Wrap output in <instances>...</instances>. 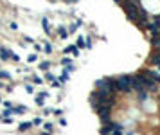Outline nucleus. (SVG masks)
<instances>
[{
    "label": "nucleus",
    "mask_w": 160,
    "mask_h": 135,
    "mask_svg": "<svg viewBox=\"0 0 160 135\" xmlns=\"http://www.w3.org/2000/svg\"><path fill=\"white\" fill-rule=\"evenodd\" d=\"M52 114L56 115V117H61V115H63V108H54Z\"/></svg>",
    "instance_id": "27"
},
{
    "label": "nucleus",
    "mask_w": 160,
    "mask_h": 135,
    "mask_svg": "<svg viewBox=\"0 0 160 135\" xmlns=\"http://www.w3.org/2000/svg\"><path fill=\"white\" fill-rule=\"evenodd\" d=\"M47 97H49V92H47V90H42V92L36 94V97H34V103L38 104V106H43Z\"/></svg>",
    "instance_id": "3"
},
{
    "label": "nucleus",
    "mask_w": 160,
    "mask_h": 135,
    "mask_svg": "<svg viewBox=\"0 0 160 135\" xmlns=\"http://www.w3.org/2000/svg\"><path fill=\"white\" fill-rule=\"evenodd\" d=\"M2 104H4V108H6V110H7V108H13V106H14V104L11 103V101H4Z\"/></svg>",
    "instance_id": "29"
},
{
    "label": "nucleus",
    "mask_w": 160,
    "mask_h": 135,
    "mask_svg": "<svg viewBox=\"0 0 160 135\" xmlns=\"http://www.w3.org/2000/svg\"><path fill=\"white\" fill-rule=\"evenodd\" d=\"M42 25H43L45 34H51V23H49V20H47V16H43L42 18Z\"/></svg>",
    "instance_id": "12"
},
{
    "label": "nucleus",
    "mask_w": 160,
    "mask_h": 135,
    "mask_svg": "<svg viewBox=\"0 0 160 135\" xmlns=\"http://www.w3.org/2000/svg\"><path fill=\"white\" fill-rule=\"evenodd\" d=\"M2 103H4V99H2V97H0V104H2Z\"/></svg>",
    "instance_id": "39"
},
{
    "label": "nucleus",
    "mask_w": 160,
    "mask_h": 135,
    "mask_svg": "<svg viewBox=\"0 0 160 135\" xmlns=\"http://www.w3.org/2000/svg\"><path fill=\"white\" fill-rule=\"evenodd\" d=\"M58 79H59V81H61V83H68V79H70V74H68V72H65V70H63V72H61V76H59V78H58Z\"/></svg>",
    "instance_id": "16"
},
{
    "label": "nucleus",
    "mask_w": 160,
    "mask_h": 135,
    "mask_svg": "<svg viewBox=\"0 0 160 135\" xmlns=\"http://www.w3.org/2000/svg\"><path fill=\"white\" fill-rule=\"evenodd\" d=\"M65 54H72V56H79V49H77L76 45H68V47L65 49Z\"/></svg>",
    "instance_id": "10"
},
{
    "label": "nucleus",
    "mask_w": 160,
    "mask_h": 135,
    "mask_svg": "<svg viewBox=\"0 0 160 135\" xmlns=\"http://www.w3.org/2000/svg\"><path fill=\"white\" fill-rule=\"evenodd\" d=\"M43 51L47 52V54H51V52H52V45L47 43V42H43Z\"/></svg>",
    "instance_id": "23"
},
{
    "label": "nucleus",
    "mask_w": 160,
    "mask_h": 135,
    "mask_svg": "<svg viewBox=\"0 0 160 135\" xmlns=\"http://www.w3.org/2000/svg\"><path fill=\"white\" fill-rule=\"evenodd\" d=\"M4 90H7V92H13L14 90V85H6V88Z\"/></svg>",
    "instance_id": "31"
},
{
    "label": "nucleus",
    "mask_w": 160,
    "mask_h": 135,
    "mask_svg": "<svg viewBox=\"0 0 160 135\" xmlns=\"http://www.w3.org/2000/svg\"><path fill=\"white\" fill-rule=\"evenodd\" d=\"M25 112H29V108L23 106V104H14L13 106V115H23Z\"/></svg>",
    "instance_id": "6"
},
{
    "label": "nucleus",
    "mask_w": 160,
    "mask_h": 135,
    "mask_svg": "<svg viewBox=\"0 0 160 135\" xmlns=\"http://www.w3.org/2000/svg\"><path fill=\"white\" fill-rule=\"evenodd\" d=\"M54 112V108H42V117H47Z\"/></svg>",
    "instance_id": "22"
},
{
    "label": "nucleus",
    "mask_w": 160,
    "mask_h": 135,
    "mask_svg": "<svg viewBox=\"0 0 160 135\" xmlns=\"http://www.w3.org/2000/svg\"><path fill=\"white\" fill-rule=\"evenodd\" d=\"M2 123H6V124H11L13 123V117H4V119H0Z\"/></svg>",
    "instance_id": "30"
},
{
    "label": "nucleus",
    "mask_w": 160,
    "mask_h": 135,
    "mask_svg": "<svg viewBox=\"0 0 160 135\" xmlns=\"http://www.w3.org/2000/svg\"><path fill=\"white\" fill-rule=\"evenodd\" d=\"M85 42H86V49H92V40H90V38H85Z\"/></svg>",
    "instance_id": "32"
},
{
    "label": "nucleus",
    "mask_w": 160,
    "mask_h": 135,
    "mask_svg": "<svg viewBox=\"0 0 160 135\" xmlns=\"http://www.w3.org/2000/svg\"><path fill=\"white\" fill-rule=\"evenodd\" d=\"M0 79H11V74L9 72H6V70H0Z\"/></svg>",
    "instance_id": "24"
},
{
    "label": "nucleus",
    "mask_w": 160,
    "mask_h": 135,
    "mask_svg": "<svg viewBox=\"0 0 160 135\" xmlns=\"http://www.w3.org/2000/svg\"><path fill=\"white\" fill-rule=\"evenodd\" d=\"M157 20H160V15H158V16H157Z\"/></svg>",
    "instance_id": "40"
},
{
    "label": "nucleus",
    "mask_w": 160,
    "mask_h": 135,
    "mask_svg": "<svg viewBox=\"0 0 160 135\" xmlns=\"http://www.w3.org/2000/svg\"><path fill=\"white\" fill-rule=\"evenodd\" d=\"M151 43H153V47H157V51H160V36L151 38Z\"/></svg>",
    "instance_id": "17"
},
{
    "label": "nucleus",
    "mask_w": 160,
    "mask_h": 135,
    "mask_svg": "<svg viewBox=\"0 0 160 135\" xmlns=\"http://www.w3.org/2000/svg\"><path fill=\"white\" fill-rule=\"evenodd\" d=\"M38 69H42L43 72H49V69H51V61H49V60H43V61H40Z\"/></svg>",
    "instance_id": "13"
},
{
    "label": "nucleus",
    "mask_w": 160,
    "mask_h": 135,
    "mask_svg": "<svg viewBox=\"0 0 160 135\" xmlns=\"http://www.w3.org/2000/svg\"><path fill=\"white\" fill-rule=\"evenodd\" d=\"M27 61H29V63H36V61H38V54H31Z\"/></svg>",
    "instance_id": "28"
},
{
    "label": "nucleus",
    "mask_w": 160,
    "mask_h": 135,
    "mask_svg": "<svg viewBox=\"0 0 160 135\" xmlns=\"http://www.w3.org/2000/svg\"><path fill=\"white\" fill-rule=\"evenodd\" d=\"M11 29H13V31H16V29H18V25H16V22H11V25H9Z\"/></svg>",
    "instance_id": "35"
},
{
    "label": "nucleus",
    "mask_w": 160,
    "mask_h": 135,
    "mask_svg": "<svg viewBox=\"0 0 160 135\" xmlns=\"http://www.w3.org/2000/svg\"><path fill=\"white\" fill-rule=\"evenodd\" d=\"M96 90L105 92L108 95H117V88H115V81L113 78H101L96 81Z\"/></svg>",
    "instance_id": "1"
},
{
    "label": "nucleus",
    "mask_w": 160,
    "mask_h": 135,
    "mask_svg": "<svg viewBox=\"0 0 160 135\" xmlns=\"http://www.w3.org/2000/svg\"><path fill=\"white\" fill-rule=\"evenodd\" d=\"M11 60H13V61H20V56H18V54H14V52H13V56H11Z\"/></svg>",
    "instance_id": "33"
},
{
    "label": "nucleus",
    "mask_w": 160,
    "mask_h": 135,
    "mask_svg": "<svg viewBox=\"0 0 160 135\" xmlns=\"http://www.w3.org/2000/svg\"><path fill=\"white\" fill-rule=\"evenodd\" d=\"M77 27H79L77 23H70V25H68V34H72V32H76V29H77Z\"/></svg>",
    "instance_id": "26"
},
{
    "label": "nucleus",
    "mask_w": 160,
    "mask_h": 135,
    "mask_svg": "<svg viewBox=\"0 0 160 135\" xmlns=\"http://www.w3.org/2000/svg\"><path fill=\"white\" fill-rule=\"evenodd\" d=\"M150 61L153 63V65H157V67H160V51H155L153 54H151Z\"/></svg>",
    "instance_id": "9"
},
{
    "label": "nucleus",
    "mask_w": 160,
    "mask_h": 135,
    "mask_svg": "<svg viewBox=\"0 0 160 135\" xmlns=\"http://www.w3.org/2000/svg\"><path fill=\"white\" fill-rule=\"evenodd\" d=\"M61 65H65V67H68V65H74V63H72V58H68V56L61 58Z\"/></svg>",
    "instance_id": "19"
},
{
    "label": "nucleus",
    "mask_w": 160,
    "mask_h": 135,
    "mask_svg": "<svg viewBox=\"0 0 160 135\" xmlns=\"http://www.w3.org/2000/svg\"><path fill=\"white\" fill-rule=\"evenodd\" d=\"M51 85H52V88H61V86H63V83H61V81H59L58 78H56V79H54Z\"/></svg>",
    "instance_id": "25"
},
{
    "label": "nucleus",
    "mask_w": 160,
    "mask_h": 135,
    "mask_svg": "<svg viewBox=\"0 0 160 135\" xmlns=\"http://www.w3.org/2000/svg\"><path fill=\"white\" fill-rule=\"evenodd\" d=\"M137 101H139V103H148V101H150V92H146V90H144V92H139L137 94Z\"/></svg>",
    "instance_id": "8"
},
{
    "label": "nucleus",
    "mask_w": 160,
    "mask_h": 135,
    "mask_svg": "<svg viewBox=\"0 0 160 135\" xmlns=\"http://www.w3.org/2000/svg\"><path fill=\"white\" fill-rule=\"evenodd\" d=\"M58 36L61 38V40H67L68 38V29H65V27H58Z\"/></svg>",
    "instance_id": "11"
},
{
    "label": "nucleus",
    "mask_w": 160,
    "mask_h": 135,
    "mask_svg": "<svg viewBox=\"0 0 160 135\" xmlns=\"http://www.w3.org/2000/svg\"><path fill=\"white\" fill-rule=\"evenodd\" d=\"M40 135H51V133H47V132H42V133H40Z\"/></svg>",
    "instance_id": "38"
},
{
    "label": "nucleus",
    "mask_w": 160,
    "mask_h": 135,
    "mask_svg": "<svg viewBox=\"0 0 160 135\" xmlns=\"http://www.w3.org/2000/svg\"><path fill=\"white\" fill-rule=\"evenodd\" d=\"M43 132H47V133H52L54 132V123H43Z\"/></svg>",
    "instance_id": "14"
},
{
    "label": "nucleus",
    "mask_w": 160,
    "mask_h": 135,
    "mask_svg": "<svg viewBox=\"0 0 160 135\" xmlns=\"http://www.w3.org/2000/svg\"><path fill=\"white\" fill-rule=\"evenodd\" d=\"M23 88H25V92L27 94H34V85L32 83H25L23 85Z\"/></svg>",
    "instance_id": "18"
},
{
    "label": "nucleus",
    "mask_w": 160,
    "mask_h": 135,
    "mask_svg": "<svg viewBox=\"0 0 160 135\" xmlns=\"http://www.w3.org/2000/svg\"><path fill=\"white\" fill-rule=\"evenodd\" d=\"M32 126H43V119L42 117H34L32 119Z\"/></svg>",
    "instance_id": "21"
},
{
    "label": "nucleus",
    "mask_w": 160,
    "mask_h": 135,
    "mask_svg": "<svg viewBox=\"0 0 160 135\" xmlns=\"http://www.w3.org/2000/svg\"><path fill=\"white\" fill-rule=\"evenodd\" d=\"M23 40H27V43H34V40H32L31 36H25V38H23Z\"/></svg>",
    "instance_id": "36"
},
{
    "label": "nucleus",
    "mask_w": 160,
    "mask_h": 135,
    "mask_svg": "<svg viewBox=\"0 0 160 135\" xmlns=\"http://www.w3.org/2000/svg\"><path fill=\"white\" fill-rule=\"evenodd\" d=\"M113 81H115V88H117V92H121V94H128V92L133 90V86H131L133 76H129V74L117 76V78H113Z\"/></svg>",
    "instance_id": "2"
},
{
    "label": "nucleus",
    "mask_w": 160,
    "mask_h": 135,
    "mask_svg": "<svg viewBox=\"0 0 160 135\" xmlns=\"http://www.w3.org/2000/svg\"><path fill=\"white\" fill-rule=\"evenodd\" d=\"M31 128H32V121H23V123H20V124H18V132H22V133H23V132H29Z\"/></svg>",
    "instance_id": "7"
},
{
    "label": "nucleus",
    "mask_w": 160,
    "mask_h": 135,
    "mask_svg": "<svg viewBox=\"0 0 160 135\" xmlns=\"http://www.w3.org/2000/svg\"><path fill=\"white\" fill-rule=\"evenodd\" d=\"M43 79H45V81H51V83H52L54 79H56V76H54V74H51V72H45Z\"/></svg>",
    "instance_id": "20"
},
{
    "label": "nucleus",
    "mask_w": 160,
    "mask_h": 135,
    "mask_svg": "<svg viewBox=\"0 0 160 135\" xmlns=\"http://www.w3.org/2000/svg\"><path fill=\"white\" fill-rule=\"evenodd\" d=\"M76 47H77V49H79V51H81V49H83V47H86L85 36H79V38H77V42H76Z\"/></svg>",
    "instance_id": "15"
},
{
    "label": "nucleus",
    "mask_w": 160,
    "mask_h": 135,
    "mask_svg": "<svg viewBox=\"0 0 160 135\" xmlns=\"http://www.w3.org/2000/svg\"><path fill=\"white\" fill-rule=\"evenodd\" d=\"M58 124H59V126H65V124H67V121H65L63 117H59V121H58Z\"/></svg>",
    "instance_id": "34"
},
{
    "label": "nucleus",
    "mask_w": 160,
    "mask_h": 135,
    "mask_svg": "<svg viewBox=\"0 0 160 135\" xmlns=\"http://www.w3.org/2000/svg\"><path fill=\"white\" fill-rule=\"evenodd\" d=\"M11 56H13V51L6 49V47H0V60L2 61H9Z\"/></svg>",
    "instance_id": "4"
},
{
    "label": "nucleus",
    "mask_w": 160,
    "mask_h": 135,
    "mask_svg": "<svg viewBox=\"0 0 160 135\" xmlns=\"http://www.w3.org/2000/svg\"><path fill=\"white\" fill-rule=\"evenodd\" d=\"M113 128H115V123L103 124L101 126V135H113Z\"/></svg>",
    "instance_id": "5"
},
{
    "label": "nucleus",
    "mask_w": 160,
    "mask_h": 135,
    "mask_svg": "<svg viewBox=\"0 0 160 135\" xmlns=\"http://www.w3.org/2000/svg\"><path fill=\"white\" fill-rule=\"evenodd\" d=\"M4 88H6V85L2 83V79H0V90H4Z\"/></svg>",
    "instance_id": "37"
}]
</instances>
